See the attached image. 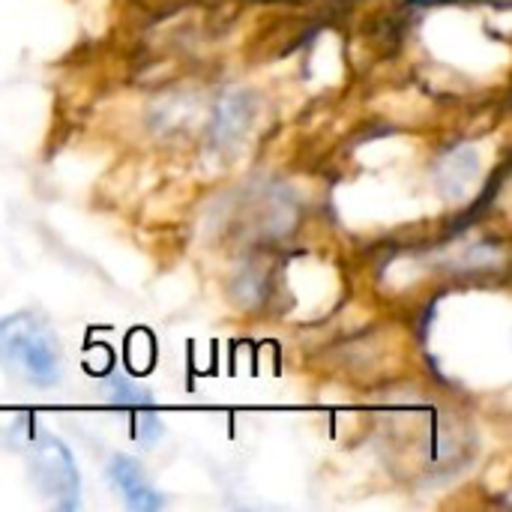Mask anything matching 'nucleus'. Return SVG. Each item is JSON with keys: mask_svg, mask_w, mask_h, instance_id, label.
I'll return each mask as SVG.
<instances>
[{"mask_svg": "<svg viewBox=\"0 0 512 512\" xmlns=\"http://www.w3.org/2000/svg\"><path fill=\"white\" fill-rule=\"evenodd\" d=\"M0 366L33 387H51L63 372L57 333L36 312H12L0 318Z\"/></svg>", "mask_w": 512, "mask_h": 512, "instance_id": "nucleus-1", "label": "nucleus"}, {"mask_svg": "<svg viewBox=\"0 0 512 512\" xmlns=\"http://www.w3.org/2000/svg\"><path fill=\"white\" fill-rule=\"evenodd\" d=\"M108 480L117 489V495L123 498V504L135 512H156L162 507V495L153 489V483L147 480V474L138 468L135 459L129 456H114L108 465Z\"/></svg>", "mask_w": 512, "mask_h": 512, "instance_id": "nucleus-4", "label": "nucleus"}, {"mask_svg": "<svg viewBox=\"0 0 512 512\" xmlns=\"http://www.w3.org/2000/svg\"><path fill=\"white\" fill-rule=\"evenodd\" d=\"M108 399H111V408L129 423V432L141 447H153L162 438L165 426L156 414L153 396L144 387L126 381V378H111L108 381Z\"/></svg>", "mask_w": 512, "mask_h": 512, "instance_id": "nucleus-3", "label": "nucleus"}, {"mask_svg": "<svg viewBox=\"0 0 512 512\" xmlns=\"http://www.w3.org/2000/svg\"><path fill=\"white\" fill-rule=\"evenodd\" d=\"M27 468L36 489L57 510H78L81 504V477L69 447L51 435H36L27 450Z\"/></svg>", "mask_w": 512, "mask_h": 512, "instance_id": "nucleus-2", "label": "nucleus"}]
</instances>
